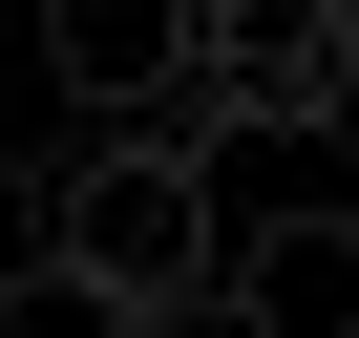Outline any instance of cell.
I'll use <instances>...</instances> for the list:
<instances>
[{
	"instance_id": "cell-1",
	"label": "cell",
	"mask_w": 359,
	"mask_h": 338,
	"mask_svg": "<svg viewBox=\"0 0 359 338\" xmlns=\"http://www.w3.org/2000/svg\"><path fill=\"white\" fill-rule=\"evenodd\" d=\"M212 148H233V127H85V169L43 191V254H85V275L148 296V317H212V296H233Z\"/></svg>"
},
{
	"instance_id": "cell-2",
	"label": "cell",
	"mask_w": 359,
	"mask_h": 338,
	"mask_svg": "<svg viewBox=\"0 0 359 338\" xmlns=\"http://www.w3.org/2000/svg\"><path fill=\"white\" fill-rule=\"evenodd\" d=\"M43 64L85 127H233L212 106V0H43Z\"/></svg>"
},
{
	"instance_id": "cell-3",
	"label": "cell",
	"mask_w": 359,
	"mask_h": 338,
	"mask_svg": "<svg viewBox=\"0 0 359 338\" xmlns=\"http://www.w3.org/2000/svg\"><path fill=\"white\" fill-rule=\"evenodd\" d=\"M359 64V0H212V106L233 127H338Z\"/></svg>"
},
{
	"instance_id": "cell-4",
	"label": "cell",
	"mask_w": 359,
	"mask_h": 338,
	"mask_svg": "<svg viewBox=\"0 0 359 338\" xmlns=\"http://www.w3.org/2000/svg\"><path fill=\"white\" fill-rule=\"evenodd\" d=\"M233 317L254 338H359V212L317 191V212H254L233 233Z\"/></svg>"
},
{
	"instance_id": "cell-5",
	"label": "cell",
	"mask_w": 359,
	"mask_h": 338,
	"mask_svg": "<svg viewBox=\"0 0 359 338\" xmlns=\"http://www.w3.org/2000/svg\"><path fill=\"white\" fill-rule=\"evenodd\" d=\"M0 338H169L148 296H106L85 254H0Z\"/></svg>"
},
{
	"instance_id": "cell-6",
	"label": "cell",
	"mask_w": 359,
	"mask_h": 338,
	"mask_svg": "<svg viewBox=\"0 0 359 338\" xmlns=\"http://www.w3.org/2000/svg\"><path fill=\"white\" fill-rule=\"evenodd\" d=\"M338 148H359V64H338Z\"/></svg>"
},
{
	"instance_id": "cell-7",
	"label": "cell",
	"mask_w": 359,
	"mask_h": 338,
	"mask_svg": "<svg viewBox=\"0 0 359 338\" xmlns=\"http://www.w3.org/2000/svg\"><path fill=\"white\" fill-rule=\"evenodd\" d=\"M233 338H254V317H233Z\"/></svg>"
}]
</instances>
